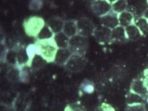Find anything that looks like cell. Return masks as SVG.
<instances>
[{
	"mask_svg": "<svg viewBox=\"0 0 148 111\" xmlns=\"http://www.w3.org/2000/svg\"><path fill=\"white\" fill-rule=\"evenodd\" d=\"M89 47L88 37L76 34L70 38L68 49L73 54L85 56Z\"/></svg>",
	"mask_w": 148,
	"mask_h": 111,
	"instance_id": "obj_3",
	"label": "cell"
},
{
	"mask_svg": "<svg viewBox=\"0 0 148 111\" xmlns=\"http://www.w3.org/2000/svg\"><path fill=\"white\" fill-rule=\"evenodd\" d=\"M40 50V55L47 63L54 62L56 54L59 50L53 38L49 39L39 40L35 42Z\"/></svg>",
	"mask_w": 148,
	"mask_h": 111,
	"instance_id": "obj_2",
	"label": "cell"
},
{
	"mask_svg": "<svg viewBox=\"0 0 148 111\" xmlns=\"http://www.w3.org/2000/svg\"><path fill=\"white\" fill-rule=\"evenodd\" d=\"M86 65V60L85 56L73 54L64 67L69 72L76 73L82 71Z\"/></svg>",
	"mask_w": 148,
	"mask_h": 111,
	"instance_id": "obj_4",
	"label": "cell"
},
{
	"mask_svg": "<svg viewBox=\"0 0 148 111\" xmlns=\"http://www.w3.org/2000/svg\"><path fill=\"white\" fill-rule=\"evenodd\" d=\"M53 39L59 49L68 48L70 38L67 37L62 31L54 34Z\"/></svg>",
	"mask_w": 148,
	"mask_h": 111,
	"instance_id": "obj_15",
	"label": "cell"
},
{
	"mask_svg": "<svg viewBox=\"0 0 148 111\" xmlns=\"http://www.w3.org/2000/svg\"><path fill=\"white\" fill-rule=\"evenodd\" d=\"M54 34L50 27L46 24L45 26L43 29L42 31L40 32V33L37 37V39L39 40H44V39H49L53 38Z\"/></svg>",
	"mask_w": 148,
	"mask_h": 111,
	"instance_id": "obj_25",
	"label": "cell"
},
{
	"mask_svg": "<svg viewBox=\"0 0 148 111\" xmlns=\"http://www.w3.org/2000/svg\"><path fill=\"white\" fill-rule=\"evenodd\" d=\"M130 91L143 97L145 100L148 97V90L142 78L136 79L132 81L130 86Z\"/></svg>",
	"mask_w": 148,
	"mask_h": 111,
	"instance_id": "obj_10",
	"label": "cell"
},
{
	"mask_svg": "<svg viewBox=\"0 0 148 111\" xmlns=\"http://www.w3.org/2000/svg\"><path fill=\"white\" fill-rule=\"evenodd\" d=\"M95 111H116L114 108L107 103H102L96 108Z\"/></svg>",
	"mask_w": 148,
	"mask_h": 111,
	"instance_id": "obj_29",
	"label": "cell"
},
{
	"mask_svg": "<svg viewBox=\"0 0 148 111\" xmlns=\"http://www.w3.org/2000/svg\"><path fill=\"white\" fill-rule=\"evenodd\" d=\"M101 25L112 30L120 25L118 20V14L112 10L101 17Z\"/></svg>",
	"mask_w": 148,
	"mask_h": 111,
	"instance_id": "obj_9",
	"label": "cell"
},
{
	"mask_svg": "<svg viewBox=\"0 0 148 111\" xmlns=\"http://www.w3.org/2000/svg\"><path fill=\"white\" fill-rule=\"evenodd\" d=\"M144 107H145L146 111H148V97L146 98L145 103H144Z\"/></svg>",
	"mask_w": 148,
	"mask_h": 111,
	"instance_id": "obj_31",
	"label": "cell"
},
{
	"mask_svg": "<svg viewBox=\"0 0 148 111\" xmlns=\"http://www.w3.org/2000/svg\"><path fill=\"white\" fill-rule=\"evenodd\" d=\"M77 25L78 34L86 37L93 35L96 27L94 22L87 18H82L77 20Z\"/></svg>",
	"mask_w": 148,
	"mask_h": 111,
	"instance_id": "obj_6",
	"label": "cell"
},
{
	"mask_svg": "<svg viewBox=\"0 0 148 111\" xmlns=\"http://www.w3.org/2000/svg\"><path fill=\"white\" fill-rule=\"evenodd\" d=\"M25 50L29 59L28 65L29 66L31 61L33 60L34 57L37 55H40L39 48H38L37 44L34 43V44H28V45L25 47Z\"/></svg>",
	"mask_w": 148,
	"mask_h": 111,
	"instance_id": "obj_20",
	"label": "cell"
},
{
	"mask_svg": "<svg viewBox=\"0 0 148 111\" xmlns=\"http://www.w3.org/2000/svg\"><path fill=\"white\" fill-rule=\"evenodd\" d=\"M112 5V10L120 14L121 13L127 10V1H109Z\"/></svg>",
	"mask_w": 148,
	"mask_h": 111,
	"instance_id": "obj_21",
	"label": "cell"
},
{
	"mask_svg": "<svg viewBox=\"0 0 148 111\" xmlns=\"http://www.w3.org/2000/svg\"><path fill=\"white\" fill-rule=\"evenodd\" d=\"M134 19L135 17L134 15L128 10H126L121 13L120 14H118L119 24H120V26H122L125 28L134 24Z\"/></svg>",
	"mask_w": 148,
	"mask_h": 111,
	"instance_id": "obj_14",
	"label": "cell"
},
{
	"mask_svg": "<svg viewBox=\"0 0 148 111\" xmlns=\"http://www.w3.org/2000/svg\"><path fill=\"white\" fill-rule=\"evenodd\" d=\"M64 111H86V109L81 103L76 101L67 104L64 108Z\"/></svg>",
	"mask_w": 148,
	"mask_h": 111,
	"instance_id": "obj_26",
	"label": "cell"
},
{
	"mask_svg": "<svg viewBox=\"0 0 148 111\" xmlns=\"http://www.w3.org/2000/svg\"><path fill=\"white\" fill-rule=\"evenodd\" d=\"M62 32L66 36L71 38L78 34V25L77 20H69L64 22Z\"/></svg>",
	"mask_w": 148,
	"mask_h": 111,
	"instance_id": "obj_13",
	"label": "cell"
},
{
	"mask_svg": "<svg viewBox=\"0 0 148 111\" xmlns=\"http://www.w3.org/2000/svg\"><path fill=\"white\" fill-rule=\"evenodd\" d=\"M90 9L94 14L99 17H102L112 10V5L109 1H92Z\"/></svg>",
	"mask_w": 148,
	"mask_h": 111,
	"instance_id": "obj_5",
	"label": "cell"
},
{
	"mask_svg": "<svg viewBox=\"0 0 148 111\" xmlns=\"http://www.w3.org/2000/svg\"><path fill=\"white\" fill-rule=\"evenodd\" d=\"M125 40H128V39L125 27L119 25L112 30L111 41H123Z\"/></svg>",
	"mask_w": 148,
	"mask_h": 111,
	"instance_id": "obj_17",
	"label": "cell"
},
{
	"mask_svg": "<svg viewBox=\"0 0 148 111\" xmlns=\"http://www.w3.org/2000/svg\"><path fill=\"white\" fill-rule=\"evenodd\" d=\"M147 9H148L147 1H128L127 10L131 12L134 17L135 16L137 17V18L143 17L144 13Z\"/></svg>",
	"mask_w": 148,
	"mask_h": 111,
	"instance_id": "obj_7",
	"label": "cell"
},
{
	"mask_svg": "<svg viewBox=\"0 0 148 111\" xmlns=\"http://www.w3.org/2000/svg\"><path fill=\"white\" fill-rule=\"evenodd\" d=\"M43 5V1H41V0H32L29 3V8L30 10L33 11L40 10Z\"/></svg>",
	"mask_w": 148,
	"mask_h": 111,
	"instance_id": "obj_27",
	"label": "cell"
},
{
	"mask_svg": "<svg viewBox=\"0 0 148 111\" xmlns=\"http://www.w3.org/2000/svg\"><path fill=\"white\" fill-rule=\"evenodd\" d=\"M125 111H146L144 104L127 105Z\"/></svg>",
	"mask_w": 148,
	"mask_h": 111,
	"instance_id": "obj_28",
	"label": "cell"
},
{
	"mask_svg": "<svg viewBox=\"0 0 148 111\" xmlns=\"http://www.w3.org/2000/svg\"><path fill=\"white\" fill-rule=\"evenodd\" d=\"M64 22L65 21L63 19L58 17H55L49 18L46 22V24L50 27L53 34H56L62 31Z\"/></svg>",
	"mask_w": 148,
	"mask_h": 111,
	"instance_id": "obj_12",
	"label": "cell"
},
{
	"mask_svg": "<svg viewBox=\"0 0 148 111\" xmlns=\"http://www.w3.org/2000/svg\"><path fill=\"white\" fill-rule=\"evenodd\" d=\"M73 53L67 48H59L57 51L54 63L58 65H65Z\"/></svg>",
	"mask_w": 148,
	"mask_h": 111,
	"instance_id": "obj_11",
	"label": "cell"
},
{
	"mask_svg": "<svg viewBox=\"0 0 148 111\" xmlns=\"http://www.w3.org/2000/svg\"><path fill=\"white\" fill-rule=\"evenodd\" d=\"M112 30L101 25L96 26L92 36L100 43H106L111 41Z\"/></svg>",
	"mask_w": 148,
	"mask_h": 111,
	"instance_id": "obj_8",
	"label": "cell"
},
{
	"mask_svg": "<svg viewBox=\"0 0 148 111\" xmlns=\"http://www.w3.org/2000/svg\"><path fill=\"white\" fill-rule=\"evenodd\" d=\"M126 100L127 105H134L145 103V98L132 91H130L127 95Z\"/></svg>",
	"mask_w": 148,
	"mask_h": 111,
	"instance_id": "obj_22",
	"label": "cell"
},
{
	"mask_svg": "<svg viewBox=\"0 0 148 111\" xmlns=\"http://www.w3.org/2000/svg\"><path fill=\"white\" fill-rule=\"evenodd\" d=\"M22 25L27 36L37 38L40 32L46 25V22L40 16H31L25 19Z\"/></svg>",
	"mask_w": 148,
	"mask_h": 111,
	"instance_id": "obj_1",
	"label": "cell"
},
{
	"mask_svg": "<svg viewBox=\"0 0 148 111\" xmlns=\"http://www.w3.org/2000/svg\"><path fill=\"white\" fill-rule=\"evenodd\" d=\"M47 63V62L40 55H37L31 61L29 67L31 69L38 70L42 67Z\"/></svg>",
	"mask_w": 148,
	"mask_h": 111,
	"instance_id": "obj_24",
	"label": "cell"
},
{
	"mask_svg": "<svg viewBox=\"0 0 148 111\" xmlns=\"http://www.w3.org/2000/svg\"><path fill=\"white\" fill-rule=\"evenodd\" d=\"M134 24L143 35L148 34V20L143 17L135 19Z\"/></svg>",
	"mask_w": 148,
	"mask_h": 111,
	"instance_id": "obj_23",
	"label": "cell"
},
{
	"mask_svg": "<svg viewBox=\"0 0 148 111\" xmlns=\"http://www.w3.org/2000/svg\"><path fill=\"white\" fill-rule=\"evenodd\" d=\"M95 86L94 82L90 79H85L79 85V91L87 95H91L94 93Z\"/></svg>",
	"mask_w": 148,
	"mask_h": 111,
	"instance_id": "obj_19",
	"label": "cell"
},
{
	"mask_svg": "<svg viewBox=\"0 0 148 111\" xmlns=\"http://www.w3.org/2000/svg\"><path fill=\"white\" fill-rule=\"evenodd\" d=\"M143 17H144L145 18H146L147 20H148V9H147L146 10V12L144 13V14H143Z\"/></svg>",
	"mask_w": 148,
	"mask_h": 111,
	"instance_id": "obj_32",
	"label": "cell"
},
{
	"mask_svg": "<svg viewBox=\"0 0 148 111\" xmlns=\"http://www.w3.org/2000/svg\"><path fill=\"white\" fill-rule=\"evenodd\" d=\"M18 68V81L27 83L30 80L31 74V68L29 65H24Z\"/></svg>",
	"mask_w": 148,
	"mask_h": 111,
	"instance_id": "obj_18",
	"label": "cell"
},
{
	"mask_svg": "<svg viewBox=\"0 0 148 111\" xmlns=\"http://www.w3.org/2000/svg\"><path fill=\"white\" fill-rule=\"evenodd\" d=\"M142 79L143 80L144 83V84H145L146 87L147 88V90H148V68L146 69L145 71H144Z\"/></svg>",
	"mask_w": 148,
	"mask_h": 111,
	"instance_id": "obj_30",
	"label": "cell"
},
{
	"mask_svg": "<svg viewBox=\"0 0 148 111\" xmlns=\"http://www.w3.org/2000/svg\"><path fill=\"white\" fill-rule=\"evenodd\" d=\"M125 31H126L128 40L136 41L140 39L143 35L135 24L127 27L125 28Z\"/></svg>",
	"mask_w": 148,
	"mask_h": 111,
	"instance_id": "obj_16",
	"label": "cell"
}]
</instances>
